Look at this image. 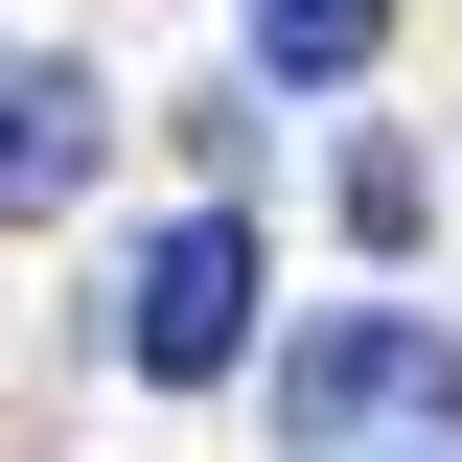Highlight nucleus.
I'll return each instance as SVG.
<instances>
[{"mask_svg": "<svg viewBox=\"0 0 462 462\" xmlns=\"http://www.w3.org/2000/svg\"><path fill=\"white\" fill-rule=\"evenodd\" d=\"M116 346H139L162 393H208V370H254V231H231V208L139 231V278H116Z\"/></svg>", "mask_w": 462, "mask_h": 462, "instance_id": "obj_1", "label": "nucleus"}, {"mask_svg": "<svg viewBox=\"0 0 462 462\" xmlns=\"http://www.w3.org/2000/svg\"><path fill=\"white\" fill-rule=\"evenodd\" d=\"M439 393H462V346H439V324H393V300L278 346V416H300V439H416Z\"/></svg>", "mask_w": 462, "mask_h": 462, "instance_id": "obj_2", "label": "nucleus"}, {"mask_svg": "<svg viewBox=\"0 0 462 462\" xmlns=\"http://www.w3.org/2000/svg\"><path fill=\"white\" fill-rule=\"evenodd\" d=\"M93 69H0V208H69V185H93Z\"/></svg>", "mask_w": 462, "mask_h": 462, "instance_id": "obj_3", "label": "nucleus"}, {"mask_svg": "<svg viewBox=\"0 0 462 462\" xmlns=\"http://www.w3.org/2000/svg\"><path fill=\"white\" fill-rule=\"evenodd\" d=\"M254 47H278V93H370L393 0H254Z\"/></svg>", "mask_w": 462, "mask_h": 462, "instance_id": "obj_4", "label": "nucleus"}]
</instances>
